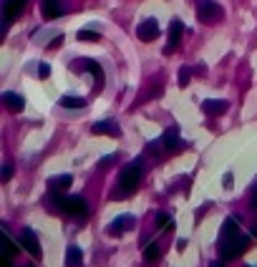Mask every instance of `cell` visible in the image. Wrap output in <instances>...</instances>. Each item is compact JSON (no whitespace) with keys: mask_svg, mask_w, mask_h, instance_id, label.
<instances>
[{"mask_svg":"<svg viewBox=\"0 0 257 267\" xmlns=\"http://www.w3.org/2000/svg\"><path fill=\"white\" fill-rule=\"evenodd\" d=\"M250 207H252V209L257 212V184L252 187V194H250Z\"/></svg>","mask_w":257,"mask_h":267,"instance_id":"27","label":"cell"},{"mask_svg":"<svg viewBox=\"0 0 257 267\" xmlns=\"http://www.w3.org/2000/svg\"><path fill=\"white\" fill-rule=\"evenodd\" d=\"M197 18H199L202 23L212 25V23H217V20L224 18V10H222V5L214 3V0H197Z\"/></svg>","mask_w":257,"mask_h":267,"instance_id":"4","label":"cell"},{"mask_svg":"<svg viewBox=\"0 0 257 267\" xmlns=\"http://www.w3.org/2000/svg\"><path fill=\"white\" fill-rule=\"evenodd\" d=\"M0 267H13V265H10V255H3V260H0Z\"/></svg>","mask_w":257,"mask_h":267,"instance_id":"29","label":"cell"},{"mask_svg":"<svg viewBox=\"0 0 257 267\" xmlns=\"http://www.w3.org/2000/svg\"><path fill=\"white\" fill-rule=\"evenodd\" d=\"M78 41H86V43H96L101 41V36L96 30H78Z\"/></svg>","mask_w":257,"mask_h":267,"instance_id":"21","label":"cell"},{"mask_svg":"<svg viewBox=\"0 0 257 267\" xmlns=\"http://www.w3.org/2000/svg\"><path fill=\"white\" fill-rule=\"evenodd\" d=\"M3 245H5V255H15V252H18V245L8 237V232H5V229H3Z\"/></svg>","mask_w":257,"mask_h":267,"instance_id":"23","label":"cell"},{"mask_svg":"<svg viewBox=\"0 0 257 267\" xmlns=\"http://www.w3.org/2000/svg\"><path fill=\"white\" fill-rule=\"evenodd\" d=\"M18 245L30 255V257H41V245H38V237H36V232L33 229H20V237H18Z\"/></svg>","mask_w":257,"mask_h":267,"instance_id":"5","label":"cell"},{"mask_svg":"<svg viewBox=\"0 0 257 267\" xmlns=\"http://www.w3.org/2000/svg\"><path fill=\"white\" fill-rule=\"evenodd\" d=\"M202 111L207 116H222L227 111V101H219V98H207L202 101Z\"/></svg>","mask_w":257,"mask_h":267,"instance_id":"13","label":"cell"},{"mask_svg":"<svg viewBox=\"0 0 257 267\" xmlns=\"http://www.w3.org/2000/svg\"><path fill=\"white\" fill-rule=\"evenodd\" d=\"M136 36H139V41H144V43L156 41V36H159V23H156L154 18L141 20V23H139V28H136Z\"/></svg>","mask_w":257,"mask_h":267,"instance_id":"7","label":"cell"},{"mask_svg":"<svg viewBox=\"0 0 257 267\" xmlns=\"http://www.w3.org/2000/svg\"><path fill=\"white\" fill-rule=\"evenodd\" d=\"M184 247H187V240H179V242H177V250H179V252H182V250H184Z\"/></svg>","mask_w":257,"mask_h":267,"instance_id":"30","label":"cell"},{"mask_svg":"<svg viewBox=\"0 0 257 267\" xmlns=\"http://www.w3.org/2000/svg\"><path fill=\"white\" fill-rule=\"evenodd\" d=\"M73 68H76V71H91V73L96 76V91L106 86V73H104V68L99 66L96 61H88V58H81V63H76Z\"/></svg>","mask_w":257,"mask_h":267,"instance_id":"8","label":"cell"},{"mask_svg":"<svg viewBox=\"0 0 257 267\" xmlns=\"http://www.w3.org/2000/svg\"><path fill=\"white\" fill-rule=\"evenodd\" d=\"M73 184V177L71 174H61V177H51V182H48V187H51V192H66L68 187Z\"/></svg>","mask_w":257,"mask_h":267,"instance_id":"16","label":"cell"},{"mask_svg":"<svg viewBox=\"0 0 257 267\" xmlns=\"http://www.w3.org/2000/svg\"><path fill=\"white\" fill-rule=\"evenodd\" d=\"M252 237H255V240H257V224H255V227H252Z\"/></svg>","mask_w":257,"mask_h":267,"instance_id":"32","label":"cell"},{"mask_svg":"<svg viewBox=\"0 0 257 267\" xmlns=\"http://www.w3.org/2000/svg\"><path fill=\"white\" fill-rule=\"evenodd\" d=\"M28 0H5L3 3V13H5V23H13L20 18V13L25 10Z\"/></svg>","mask_w":257,"mask_h":267,"instance_id":"10","label":"cell"},{"mask_svg":"<svg viewBox=\"0 0 257 267\" xmlns=\"http://www.w3.org/2000/svg\"><path fill=\"white\" fill-rule=\"evenodd\" d=\"M184 30H187V28H184V23H182V20H177V18H174V20L169 23V43H167V48H164L167 53H174V51L182 46Z\"/></svg>","mask_w":257,"mask_h":267,"instance_id":"6","label":"cell"},{"mask_svg":"<svg viewBox=\"0 0 257 267\" xmlns=\"http://www.w3.org/2000/svg\"><path fill=\"white\" fill-rule=\"evenodd\" d=\"M61 43H63V33H58V36H53V41H51V46H48V48H51V51H56V48H58Z\"/></svg>","mask_w":257,"mask_h":267,"instance_id":"25","label":"cell"},{"mask_svg":"<svg viewBox=\"0 0 257 267\" xmlns=\"http://www.w3.org/2000/svg\"><path fill=\"white\" fill-rule=\"evenodd\" d=\"M177 83L182 86V88H187L189 86V78H192V68H179V73H177Z\"/></svg>","mask_w":257,"mask_h":267,"instance_id":"22","label":"cell"},{"mask_svg":"<svg viewBox=\"0 0 257 267\" xmlns=\"http://www.w3.org/2000/svg\"><path fill=\"white\" fill-rule=\"evenodd\" d=\"M41 8H43V15H46L48 20H56V18L63 15V5H61V0H43Z\"/></svg>","mask_w":257,"mask_h":267,"instance_id":"15","label":"cell"},{"mask_svg":"<svg viewBox=\"0 0 257 267\" xmlns=\"http://www.w3.org/2000/svg\"><path fill=\"white\" fill-rule=\"evenodd\" d=\"M10 177H13V166H10V164H5V166H3L0 179H3V182H10Z\"/></svg>","mask_w":257,"mask_h":267,"instance_id":"24","label":"cell"},{"mask_svg":"<svg viewBox=\"0 0 257 267\" xmlns=\"http://www.w3.org/2000/svg\"><path fill=\"white\" fill-rule=\"evenodd\" d=\"M91 131L101 134V136H119V134H121V129L116 126V121L106 119V121H96V124L91 126Z\"/></svg>","mask_w":257,"mask_h":267,"instance_id":"14","label":"cell"},{"mask_svg":"<svg viewBox=\"0 0 257 267\" xmlns=\"http://www.w3.org/2000/svg\"><path fill=\"white\" fill-rule=\"evenodd\" d=\"M141 177H144V166H141V159H136V161H131L128 166L121 169L114 197H128V194H134L139 189V184H141Z\"/></svg>","mask_w":257,"mask_h":267,"instance_id":"2","label":"cell"},{"mask_svg":"<svg viewBox=\"0 0 257 267\" xmlns=\"http://www.w3.org/2000/svg\"><path fill=\"white\" fill-rule=\"evenodd\" d=\"M81 265H83V252H81V247L71 245L66 250V267H81Z\"/></svg>","mask_w":257,"mask_h":267,"instance_id":"17","label":"cell"},{"mask_svg":"<svg viewBox=\"0 0 257 267\" xmlns=\"http://www.w3.org/2000/svg\"><path fill=\"white\" fill-rule=\"evenodd\" d=\"M224 189H232V174H224Z\"/></svg>","mask_w":257,"mask_h":267,"instance_id":"28","label":"cell"},{"mask_svg":"<svg viewBox=\"0 0 257 267\" xmlns=\"http://www.w3.org/2000/svg\"><path fill=\"white\" fill-rule=\"evenodd\" d=\"M3 104H5L8 111H15V114L25 109V98H23L20 93H13V91H5V93H3Z\"/></svg>","mask_w":257,"mask_h":267,"instance_id":"12","label":"cell"},{"mask_svg":"<svg viewBox=\"0 0 257 267\" xmlns=\"http://www.w3.org/2000/svg\"><path fill=\"white\" fill-rule=\"evenodd\" d=\"M63 109H83L86 106V101L81 98V96H61V101H58Z\"/></svg>","mask_w":257,"mask_h":267,"instance_id":"19","label":"cell"},{"mask_svg":"<svg viewBox=\"0 0 257 267\" xmlns=\"http://www.w3.org/2000/svg\"><path fill=\"white\" fill-rule=\"evenodd\" d=\"M250 267H255V265H250Z\"/></svg>","mask_w":257,"mask_h":267,"instance_id":"33","label":"cell"},{"mask_svg":"<svg viewBox=\"0 0 257 267\" xmlns=\"http://www.w3.org/2000/svg\"><path fill=\"white\" fill-rule=\"evenodd\" d=\"M38 76H41V78H48V76H51V66H48V63H41V66H38Z\"/></svg>","mask_w":257,"mask_h":267,"instance_id":"26","label":"cell"},{"mask_svg":"<svg viewBox=\"0 0 257 267\" xmlns=\"http://www.w3.org/2000/svg\"><path fill=\"white\" fill-rule=\"evenodd\" d=\"M156 227H159V229H172V227H174V219H172V214H167V212H159V214H156Z\"/></svg>","mask_w":257,"mask_h":267,"instance_id":"20","label":"cell"},{"mask_svg":"<svg viewBox=\"0 0 257 267\" xmlns=\"http://www.w3.org/2000/svg\"><path fill=\"white\" fill-rule=\"evenodd\" d=\"M162 144H164V151H169V154H177V151L184 149V141L177 134V129H167L164 136H162Z\"/></svg>","mask_w":257,"mask_h":267,"instance_id":"9","label":"cell"},{"mask_svg":"<svg viewBox=\"0 0 257 267\" xmlns=\"http://www.w3.org/2000/svg\"><path fill=\"white\" fill-rule=\"evenodd\" d=\"M250 245H252V237L240 229V224H237L235 217H227L224 224H222V229H219V242H217L219 257H222L224 262L237 260L242 252L250 250Z\"/></svg>","mask_w":257,"mask_h":267,"instance_id":"1","label":"cell"},{"mask_svg":"<svg viewBox=\"0 0 257 267\" xmlns=\"http://www.w3.org/2000/svg\"><path fill=\"white\" fill-rule=\"evenodd\" d=\"M134 227V217L131 214H121V217H116L111 224H109V235H114V237H119V235H124Z\"/></svg>","mask_w":257,"mask_h":267,"instance_id":"11","label":"cell"},{"mask_svg":"<svg viewBox=\"0 0 257 267\" xmlns=\"http://www.w3.org/2000/svg\"><path fill=\"white\" fill-rule=\"evenodd\" d=\"M162 257V245L159 242H149L146 247H144V260L146 262H156Z\"/></svg>","mask_w":257,"mask_h":267,"instance_id":"18","label":"cell"},{"mask_svg":"<svg viewBox=\"0 0 257 267\" xmlns=\"http://www.w3.org/2000/svg\"><path fill=\"white\" fill-rule=\"evenodd\" d=\"M209 267H224V260H217V262H212Z\"/></svg>","mask_w":257,"mask_h":267,"instance_id":"31","label":"cell"},{"mask_svg":"<svg viewBox=\"0 0 257 267\" xmlns=\"http://www.w3.org/2000/svg\"><path fill=\"white\" fill-rule=\"evenodd\" d=\"M53 207L58 209V212H63L68 217H76V219H86V214H88V204L83 197H63V194H58V192H53Z\"/></svg>","mask_w":257,"mask_h":267,"instance_id":"3","label":"cell"}]
</instances>
